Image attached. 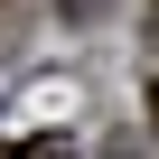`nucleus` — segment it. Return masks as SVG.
Here are the masks:
<instances>
[{
	"label": "nucleus",
	"instance_id": "obj_1",
	"mask_svg": "<svg viewBox=\"0 0 159 159\" xmlns=\"http://www.w3.org/2000/svg\"><path fill=\"white\" fill-rule=\"evenodd\" d=\"M0 159H84V150H75L66 131H28V140H10Z\"/></svg>",
	"mask_w": 159,
	"mask_h": 159
},
{
	"label": "nucleus",
	"instance_id": "obj_2",
	"mask_svg": "<svg viewBox=\"0 0 159 159\" xmlns=\"http://www.w3.org/2000/svg\"><path fill=\"white\" fill-rule=\"evenodd\" d=\"M56 10H66V19H103L112 0H56Z\"/></svg>",
	"mask_w": 159,
	"mask_h": 159
},
{
	"label": "nucleus",
	"instance_id": "obj_3",
	"mask_svg": "<svg viewBox=\"0 0 159 159\" xmlns=\"http://www.w3.org/2000/svg\"><path fill=\"white\" fill-rule=\"evenodd\" d=\"M150 131H159V75H150Z\"/></svg>",
	"mask_w": 159,
	"mask_h": 159
},
{
	"label": "nucleus",
	"instance_id": "obj_4",
	"mask_svg": "<svg viewBox=\"0 0 159 159\" xmlns=\"http://www.w3.org/2000/svg\"><path fill=\"white\" fill-rule=\"evenodd\" d=\"M150 38H159V0H150Z\"/></svg>",
	"mask_w": 159,
	"mask_h": 159
}]
</instances>
